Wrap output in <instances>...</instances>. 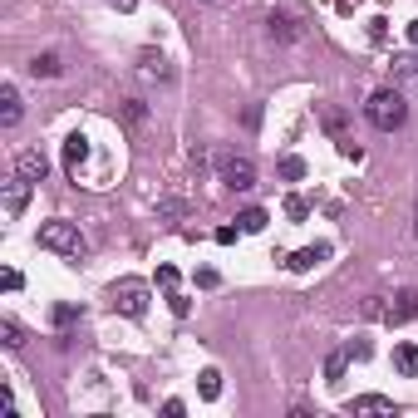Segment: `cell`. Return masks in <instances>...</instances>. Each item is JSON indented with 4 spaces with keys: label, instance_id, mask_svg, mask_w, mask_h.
Listing matches in <instances>:
<instances>
[{
    "label": "cell",
    "instance_id": "20",
    "mask_svg": "<svg viewBox=\"0 0 418 418\" xmlns=\"http://www.w3.org/2000/svg\"><path fill=\"white\" fill-rule=\"evenodd\" d=\"M50 320H54V330H69V325L79 320V306H54V315H50Z\"/></svg>",
    "mask_w": 418,
    "mask_h": 418
},
{
    "label": "cell",
    "instance_id": "9",
    "mask_svg": "<svg viewBox=\"0 0 418 418\" xmlns=\"http://www.w3.org/2000/svg\"><path fill=\"white\" fill-rule=\"evenodd\" d=\"M15 173H20V178H30V182H45L50 163H45V153H35V148H30V153H20V158H15Z\"/></svg>",
    "mask_w": 418,
    "mask_h": 418
},
{
    "label": "cell",
    "instance_id": "4",
    "mask_svg": "<svg viewBox=\"0 0 418 418\" xmlns=\"http://www.w3.org/2000/svg\"><path fill=\"white\" fill-rule=\"evenodd\" d=\"M113 310H123V315H133V320H138V315L148 310V286H143V281H133V276H128V281H118V286H113Z\"/></svg>",
    "mask_w": 418,
    "mask_h": 418
},
{
    "label": "cell",
    "instance_id": "21",
    "mask_svg": "<svg viewBox=\"0 0 418 418\" xmlns=\"http://www.w3.org/2000/svg\"><path fill=\"white\" fill-rule=\"evenodd\" d=\"M281 178H286V182H301V178H306V163H301V158H286V163H281Z\"/></svg>",
    "mask_w": 418,
    "mask_h": 418
},
{
    "label": "cell",
    "instance_id": "24",
    "mask_svg": "<svg viewBox=\"0 0 418 418\" xmlns=\"http://www.w3.org/2000/svg\"><path fill=\"white\" fill-rule=\"evenodd\" d=\"M168 306H173V315H187V310H192V301H187L182 291H168Z\"/></svg>",
    "mask_w": 418,
    "mask_h": 418
},
{
    "label": "cell",
    "instance_id": "29",
    "mask_svg": "<svg viewBox=\"0 0 418 418\" xmlns=\"http://www.w3.org/2000/svg\"><path fill=\"white\" fill-rule=\"evenodd\" d=\"M163 414H168V418H182V414H187V404H182V399H168V404H163Z\"/></svg>",
    "mask_w": 418,
    "mask_h": 418
},
{
    "label": "cell",
    "instance_id": "27",
    "mask_svg": "<svg viewBox=\"0 0 418 418\" xmlns=\"http://www.w3.org/2000/svg\"><path fill=\"white\" fill-rule=\"evenodd\" d=\"M197 286H202V291H216V286H221V276H216V271H197Z\"/></svg>",
    "mask_w": 418,
    "mask_h": 418
},
{
    "label": "cell",
    "instance_id": "8",
    "mask_svg": "<svg viewBox=\"0 0 418 418\" xmlns=\"http://www.w3.org/2000/svg\"><path fill=\"white\" fill-rule=\"evenodd\" d=\"M84 158H89V138H84V133H69V138H64V168H69V178H79Z\"/></svg>",
    "mask_w": 418,
    "mask_h": 418
},
{
    "label": "cell",
    "instance_id": "2",
    "mask_svg": "<svg viewBox=\"0 0 418 418\" xmlns=\"http://www.w3.org/2000/svg\"><path fill=\"white\" fill-rule=\"evenodd\" d=\"M40 246L45 251H59V256H84V236H79V226L74 221H45L40 226Z\"/></svg>",
    "mask_w": 418,
    "mask_h": 418
},
{
    "label": "cell",
    "instance_id": "1",
    "mask_svg": "<svg viewBox=\"0 0 418 418\" xmlns=\"http://www.w3.org/2000/svg\"><path fill=\"white\" fill-rule=\"evenodd\" d=\"M364 118H369L379 133H394V128H404L409 104H404V94H399V89H374V94H369V104H364Z\"/></svg>",
    "mask_w": 418,
    "mask_h": 418
},
{
    "label": "cell",
    "instance_id": "30",
    "mask_svg": "<svg viewBox=\"0 0 418 418\" xmlns=\"http://www.w3.org/2000/svg\"><path fill=\"white\" fill-rule=\"evenodd\" d=\"M409 40H414V45H418V20H409Z\"/></svg>",
    "mask_w": 418,
    "mask_h": 418
},
{
    "label": "cell",
    "instance_id": "13",
    "mask_svg": "<svg viewBox=\"0 0 418 418\" xmlns=\"http://www.w3.org/2000/svg\"><path fill=\"white\" fill-rule=\"evenodd\" d=\"M30 74H35V79H59L64 64H59V54H35V59H30Z\"/></svg>",
    "mask_w": 418,
    "mask_h": 418
},
{
    "label": "cell",
    "instance_id": "22",
    "mask_svg": "<svg viewBox=\"0 0 418 418\" xmlns=\"http://www.w3.org/2000/svg\"><path fill=\"white\" fill-rule=\"evenodd\" d=\"M389 69H394L399 79H409V74H418V59H414V54H399V59H394Z\"/></svg>",
    "mask_w": 418,
    "mask_h": 418
},
{
    "label": "cell",
    "instance_id": "25",
    "mask_svg": "<svg viewBox=\"0 0 418 418\" xmlns=\"http://www.w3.org/2000/svg\"><path fill=\"white\" fill-rule=\"evenodd\" d=\"M158 286H163V291H178V271H173V266H158Z\"/></svg>",
    "mask_w": 418,
    "mask_h": 418
},
{
    "label": "cell",
    "instance_id": "11",
    "mask_svg": "<svg viewBox=\"0 0 418 418\" xmlns=\"http://www.w3.org/2000/svg\"><path fill=\"white\" fill-rule=\"evenodd\" d=\"M0 123H5V128H15V123H20V89H15V84H5V89H0Z\"/></svg>",
    "mask_w": 418,
    "mask_h": 418
},
{
    "label": "cell",
    "instance_id": "31",
    "mask_svg": "<svg viewBox=\"0 0 418 418\" xmlns=\"http://www.w3.org/2000/svg\"><path fill=\"white\" fill-rule=\"evenodd\" d=\"M414 236H418V211H414Z\"/></svg>",
    "mask_w": 418,
    "mask_h": 418
},
{
    "label": "cell",
    "instance_id": "12",
    "mask_svg": "<svg viewBox=\"0 0 418 418\" xmlns=\"http://www.w3.org/2000/svg\"><path fill=\"white\" fill-rule=\"evenodd\" d=\"M325 256H330V246H306V251H296V256H291L286 266H291V271H315V266H320Z\"/></svg>",
    "mask_w": 418,
    "mask_h": 418
},
{
    "label": "cell",
    "instance_id": "5",
    "mask_svg": "<svg viewBox=\"0 0 418 418\" xmlns=\"http://www.w3.org/2000/svg\"><path fill=\"white\" fill-rule=\"evenodd\" d=\"M221 182L231 192H251L256 187V163L251 158H221Z\"/></svg>",
    "mask_w": 418,
    "mask_h": 418
},
{
    "label": "cell",
    "instance_id": "23",
    "mask_svg": "<svg viewBox=\"0 0 418 418\" xmlns=\"http://www.w3.org/2000/svg\"><path fill=\"white\" fill-rule=\"evenodd\" d=\"M286 216H291V221H306V216H310L306 197H286Z\"/></svg>",
    "mask_w": 418,
    "mask_h": 418
},
{
    "label": "cell",
    "instance_id": "19",
    "mask_svg": "<svg viewBox=\"0 0 418 418\" xmlns=\"http://www.w3.org/2000/svg\"><path fill=\"white\" fill-rule=\"evenodd\" d=\"M236 221H241V231H266V211L261 207H246Z\"/></svg>",
    "mask_w": 418,
    "mask_h": 418
},
{
    "label": "cell",
    "instance_id": "17",
    "mask_svg": "<svg viewBox=\"0 0 418 418\" xmlns=\"http://www.w3.org/2000/svg\"><path fill=\"white\" fill-rule=\"evenodd\" d=\"M197 394H202V399H216V394H221V374H216V369H202V379H197Z\"/></svg>",
    "mask_w": 418,
    "mask_h": 418
},
{
    "label": "cell",
    "instance_id": "18",
    "mask_svg": "<svg viewBox=\"0 0 418 418\" xmlns=\"http://www.w3.org/2000/svg\"><path fill=\"white\" fill-rule=\"evenodd\" d=\"M0 339H5V349H20V344H25V330H20L15 320H0Z\"/></svg>",
    "mask_w": 418,
    "mask_h": 418
},
{
    "label": "cell",
    "instance_id": "16",
    "mask_svg": "<svg viewBox=\"0 0 418 418\" xmlns=\"http://www.w3.org/2000/svg\"><path fill=\"white\" fill-rule=\"evenodd\" d=\"M173 69H168V59L163 54H143V79H168Z\"/></svg>",
    "mask_w": 418,
    "mask_h": 418
},
{
    "label": "cell",
    "instance_id": "7",
    "mask_svg": "<svg viewBox=\"0 0 418 418\" xmlns=\"http://www.w3.org/2000/svg\"><path fill=\"white\" fill-rule=\"evenodd\" d=\"M30 187H35V182H30V178H20V173L5 182V216H10V221L25 211V202H30Z\"/></svg>",
    "mask_w": 418,
    "mask_h": 418
},
{
    "label": "cell",
    "instance_id": "14",
    "mask_svg": "<svg viewBox=\"0 0 418 418\" xmlns=\"http://www.w3.org/2000/svg\"><path fill=\"white\" fill-rule=\"evenodd\" d=\"M349 409H354V414H394V399H384V394H364V399H354Z\"/></svg>",
    "mask_w": 418,
    "mask_h": 418
},
{
    "label": "cell",
    "instance_id": "26",
    "mask_svg": "<svg viewBox=\"0 0 418 418\" xmlns=\"http://www.w3.org/2000/svg\"><path fill=\"white\" fill-rule=\"evenodd\" d=\"M148 118V108H143V99H128V123H143Z\"/></svg>",
    "mask_w": 418,
    "mask_h": 418
},
{
    "label": "cell",
    "instance_id": "10",
    "mask_svg": "<svg viewBox=\"0 0 418 418\" xmlns=\"http://www.w3.org/2000/svg\"><path fill=\"white\" fill-rule=\"evenodd\" d=\"M394 369L404 374V379H418V344H394Z\"/></svg>",
    "mask_w": 418,
    "mask_h": 418
},
{
    "label": "cell",
    "instance_id": "6",
    "mask_svg": "<svg viewBox=\"0 0 418 418\" xmlns=\"http://www.w3.org/2000/svg\"><path fill=\"white\" fill-rule=\"evenodd\" d=\"M384 320H389V325L418 320V291H409V286H404V291H394V301L384 306Z\"/></svg>",
    "mask_w": 418,
    "mask_h": 418
},
{
    "label": "cell",
    "instance_id": "28",
    "mask_svg": "<svg viewBox=\"0 0 418 418\" xmlns=\"http://www.w3.org/2000/svg\"><path fill=\"white\" fill-rule=\"evenodd\" d=\"M236 236H241V226H221V231H216V246H231Z\"/></svg>",
    "mask_w": 418,
    "mask_h": 418
},
{
    "label": "cell",
    "instance_id": "3",
    "mask_svg": "<svg viewBox=\"0 0 418 418\" xmlns=\"http://www.w3.org/2000/svg\"><path fill=\"white\" fill-rule=\"evenodd\" d=\"M271 35L276 40H301L306 35V10H296V0L271 5Z\"/></svg>",
    "mask_w": 418,
    "mask_h": 418
},
{
    "label": "cell",
    "instance_id": "15",
    "mask_svg": "<svg viewBox=\"0 0 418 418\" xmlns=\"http://www.w3.org/2000/svg\"><path fill=\"white\" fill-rule=\"evenodd\" d=\"M344 364H349V349H335V354L325 359V379L339 384V379H344Z\"/></svg>",
    "mask_w": 418,
    "mask_h": 418
}]
</instances>
